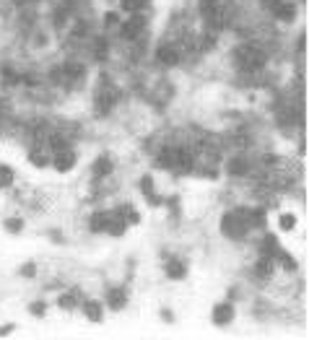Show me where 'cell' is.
I'll return each instance as SVG.
<instances>
[{
  "instance_id": "obj_30",
  "label": "cell",
  "mask_w": 309,
  "mask_h": 340,
  "mask_svg": "<svg viewBox=\"0 0 309 340\" xmlns=\"http://www.w3.org/2000/svg\"><path fill=\"white\" fill-rule=\"evenodd\" d=\"M104 18H107V24H109V26H114V24H117V13H107Z\"/></svg>"
},
{
  "instance_id": "obj_7",
  "label": "cell",
  "mask_w": 309,
  "mask_h": 340,
  "mask_svg": "<svg viewBox=\"0 0 309 340\" xmlns=\"http://www.w3.org/2000/svg\"><path fill=\"white\" fill-rule=\"evenodd\" d=\"M273 13H276L281 21H291V18L296 16V8H294L291 3H276V6H273Z\"/></svg>"
},
{
  "instance_id": "obj_23",
  "label": "cell",
  "mask_w": 309,
  "mask_h": 340,
  "mask_svg": "<svg viewBox=\"0 0 309 340\" xmlns=\"http://www.w3.org/2000/svg\"><path fill=\"white\" fill-rule=\"evenodd\" d=\"M278 257H281V263L286 265V270H296V260H294V257H289V254H286L283 249L278 252Z\"/></svg>"
},
{
  "instance_id": "obj_10",
  "label": "cell",
  "mask_w": 309,
  "mask_h": 340,
  "mask_svg": "<svg viewBox=\"0 0 309 340\" xmlns=\"http://www.w3.org/2000/svg\"><path fill=\"white\" fill-rule=\"evenodd\" d=\"M278 252H281V247H278L276 236H267L262 242V254H265V257H278Z\"/></svg>"
},
{
  "instance_id": "obj_32",
  "label": "cell",
  "mask_w": 309,
  "mask_h": 340,
  "mask_svg": "<svg viewBox=\"0 0 309 340\" xmlns=\"http://www.w3.org/2000/svg\"><path fill=\"white\" fill-rule=\"evenodd\" d=\"M265 3H267V6H276V3H278V0H265Z\"/></svg>"
},
{
  "instance_id": "obj_24",
  "label": "cell",
  "mask_w": 309,
  "mask_h": 340,
  "mask_svg": "<svg viewBox=\"0 0 309 340\" xmlns=\"http://www.w3.org/2000/svg\"><path fill=\"white\" fill-rule=\"evenodd\" d=\"M29 161H31L34 166H45V164H47L45 153H36V151H34V153H29Z\"/></svg>"
},
{
  "instance_id": "obj_28",
  "label": "cell",
  "mask_w": 309,
  "mask_h": 340,
  "mask_svg": "<svg viewBox=\"0 0 309 340\" xmlns=\"http://www.w3.org/2000/svg\"><path fill=\"white\" fill-rule=\"evenodd\" d=\"M21 275H24V278H34V265H31V263H26V265L21 268Z\"/></svg>"
},
{
  "instance_id": "obj_12",
  "label": "cell",
  "mask_w": 309,
  "mask_h": 340,
  "mask_svg": "<svg viewBox=\"0 0 309 340\" xmlns=\"http://www.w3.org/2000/svg\"><path fill=\"white\" fill-rule=\"evenodd\" d=\"M184 273H187V268H184L182 263H177V260H172V263L167 265V275H169V278H174V281L184 278Z\"/></svg>"
},
{
  "instance_id": "obj_26",
  "label": "cell",
  "mask_w": 309,
  "mask_h": 340,
  "mask_svg": "<svg viewBox=\"0 0 309 340\" xmlns=\"http://www.w3.org/2000/svg\"><path fill=\"white\" fill-rule=\"evenodd\" d=\"M294 224H296V216H281V229H294Z\"/></svg>"
},
{
  "instance_id": "obj_2",
  "label": "cell",
  "mask_w": 309,
  "mask_h": 340,
  "mask_svg": "<svg viewBox=\"0 0 309 340\" xmlns=\"http://www.w3.org/2000/svg\"><path fill=\"white\" fill-rule=\"evenodd\" d=\"M262 63H265V55L260 50H255V47H239L237 50V65L242 70H257V68H262Z\"/></svg>"
},
{
  "instance_id": "obj_27",
  "label": "cell",
  "mask_w": 309,
  "mask_h": 340,
  "mask_svg": "<svg viewBox=\"0 0 309 340\" xmlns=\"http://www.w3.org/2000/svg\"><path fill=\"white\" fill-rule=\"evenodd\" d=\"M29 309H31V314H36V317H42V314H45V304H42V302H39V304H31Z\"/></svg>"
},
{
  "instance_id": "obj_31",
  "label": "cell",
  "mask_w": 309,
  "mask_h": 340,
  "mask_svg": "<svg viewBox=\"0 0 309 340\" xmlns=\"http://www.w3.org/2000/svg\"><path fill=\"white\" fill-rule=\"evenodd\" d=\"M13 330V325H6V327H0V335H8Z\"/></svg>"
},
{
  "instance_id": "obj_22",
  "label": "cell",
  "mask_w": 309,
  "mask_h": 340,
  "mask_svg": "<svg viewBox=\"0 0 309 340\" xmlns=\"http://www.w3.org/2000/svg\"><path fill=\"white\" fill-rule=\"evenodd\" d=\"M6 229H8L11 234H18V231L24 229V221H21V218H8V221H6Z\"/></svg>"
},
{
  "instance_id": "obj_16",
  "label": "cell",
  "mask_w": 309,
  "mask_h": 340,
  "mask_svg": "<svg viewBox=\"0 0 309 340\" xmlns=\"http://www.w3.org/2000/svg\"><path fill=\"white\" fill-rule=\"evenodd\" d=\"M112 172V161L109 158H99L96 164H94V174L96 177H104V174H109Z\"/></svg>"
},
{
  "instance_id": "obj_3",
  "label": "cell",
  "mask_w": 309,
  "mask_h": 340,
  "mask_svg": "<svg viewBox=\"0 0 309 340\" xmlns=\"http://www.w3.org/2000/svg\"><path fill=\"white\" fill-rule=\"evenodd\" d=\"M143 26H146V18L133 16L130 21H125V24H122V29H120V31H122V36H125V39H135V36L143 31Z\"/></svg>"
},
{
  "instance_id": "obj_5",
  "label": "cell",
  "mask_w": 309,
  "mask_h": 340,
  "mask_svg": "<svg viewBox=\"0 0 309 340\" xmlns=\"http://www.w3.org/2000/svg\"><path fill=\"white\" fill-rule=\"evenodd\" d=\"M231 319H234V309H231V304H218V307L213 309V322H216L218 327L229 325Z\"/></svg>"
},
{
  "instance_id": "obj_15",
  "label": "cell",
  "mask_w": 309,
  "mask_h": 340,
  "mask_svg": "<svg viewBox=\"0 0 309 340\" xmlns=\"http://www.w3.org/2000/svg\"><path fill=\"white\" fill-rule=\"evenodd\" d=\"M247 169H250V164L244 158H234V161L229 164V172L231 174H247Z\"/></svg>"
},
{
  "instance_id": "obj_13",
  "label": "cell",
  "mask_w": 309,
  "mask_h": 340,
  "mask_svg": "<svg viewBox=\"0 0 309 340\" xmlns=\"http://www.w3.org/2000/svg\"><path fill=\"white\" fill-rule=\"evenodd\" d=\"M84 312H86V317H89L91 322H101V307H99L96 302H86V304H84Z\"/></svg>"
},
{
  "instance_id": "obj_4",
  "label": "cell",
  "mask_w": 309,
  "mask_h": 340,
  "mask_svg": "<svg viewBox=\"0 0 309 340\" xmlns=\"http://www.w3.org/2000/svg\"><path fill=\"white\" fill-rule=\"evenodd\" d=\"M73 164H75V156H73V151H68V148L57 151V156H55V169H57V172H70V169H73Z\"/></svg>"
},
{
  "instance_id": "obj_6",
  "label": "cell",
  "mask_w": 309,
  "mask_h": 340,
  "mask_svg": "<svg viewBox=\"0 0 309 340\" xmlns=\"http://www.w3.org/2000/svg\"><path fill=\"white\" fill-rule=\"evenodd\" d=\"M107 304H109L112 309H122V307L128 304L125 291H122V288H109V293H107Z\"/></svg>"
},
{
  "instance_id": "obj_1",
  "label": "cell",
  "mask_w": 309,
  "mask_h": 340,
  "mask_svg": "<svg viewBox=\"0 0 309 340\" xmlns=\"http://www.w3.org/2000/svg\"><path fill=\"white\" fill-rule=\"evenodd\" d=\"M247 210H237V213H229V216H223V221H221V229H223V234L226 236H231V239H242L244 234H247Z\"/></svg>"
},
{
  "instance_id": "obj_14",
  "label": "cell",
  "mask_w": 309,
  "mask_h": 340,
  "mask_svg": "<svg viewBox=\"0 0 309 340\" xmlns=\"http://www.w3.org/2000/svg\"><path fill=\"white\" fill-rule=\"evenodd\" d=\"M174 161H177V151H174V148H167V151L159 156V166L172 169V166H174Z\"/></svg>"
},
{
  "instance_id": "obj_20",
  "label": "cell",
  "mask_w": 309,
  "mask_h": 340,
  "mask_svg": "<svg viewBox=\"0 0 309 340\" xmlns=\"http://www.w3.org/2000/svg\"><path fill=\"white\" fill-rule=\"evenodd\" d=\"M8 185H13V172L8 166H0V187H8Z\"/></svg>"
},
{
  "instance_id": "obj_18",
  "label": "cell",
  "mask_w": 309,
  "mask_h": 340,
  "mask_svg": "<svg viewBox=\"0 0 309 340\" xmlns=\"http://www.w3.org/2000/svg\"><path fill=\"white\" fill-rule=\"evenodd\" d=\"M63 73L70 75V78H81V75H84V65H78V63H68V65L63 68Z\"/></svg>"
},
{
  "instance_id": "obj_8",
  "label": "cell",
  "mask_w": 309,
  "mask_h": 340,
  "mask_svg": "<svg viewBox=\"0 0 309 340\" xmlns=\"http://www.w3.org/2000/svg\"><path fill=\"white\" fill-rule=\"evenodd\" d=\"M112 107H114V94H112V91L96 96V112H99V114H107Z\"/></svg>"
},
{
  "instance_id": "obj_21",
  "label": "cell",
  "mask_w": 309,
  "mask_h": 340,
  "mask_svg": "<svg viewBox=\"0 0 309 340\" xmlns=\"http://www.w3.org/2000/svg\"><path fill=\"white\" fill-rule=\"evenodd\" d=\"M148 3V0H122V11H138Z\"/></svg>"
},
{
  "instance_id": "obj_11",
  "label": "cell",
  "mask_w": 309,
  "mask_h": 340,
  "mask_svg": "<svg viewBox=\"0 0 309 340\" xmlns=\"http://www.w3.org/2000/svg\"><path fill=\"white\" fill-rule=\"evenodd\" d=\"M107 224H109V216L107 213H94L91 216V231H107Z\"/></svg>"
},
{
  "instance_id": "obj_17",
  "label": "cell",
  "mask_w": 309,
  "mask_h": 340,
  "mask_svg": "<svg viewBox=\"0 0 309 340\" xmlns=\"http://www.w3.org/2000/svg\"><path fill=\"white\" fill-rule=\"evenodd\" d=\"M140 192H143V195H148V197H151V203H159L156 197H153V179H151V177H143V179H140Z\"/></svg>"
},
{
  "instance_id": "obj_19",
  "label": "cell",
  "mask_w": 309,
  "mask_h": 340,
  "mask_svg": "<svg viewBox=\"0 0 309 340\" xmlns=\"http://www.w3.org/2000/svg\"><path fill=\"white\" fill-rule=\"evenodd\" d=\"M107 231L114 234V236L125 234V218H122V221H120V218H117V221H109V224H107Z\"/></svg>"
},
{
  "instance_id": "obj_29",
  "label": "cell",
  "mask_w": 309,
  "mask_h": 340,
  "mask_svg": "<svg viewBox=\"0 0 309 340\" xmlns=\"http://www.w3.org/2000/svg\"><path fill=\"white\" fill-rule=\"evenodd\" d=\"M94 52H96V57H104V55H107V45H104V42H99Z\"/></svg>"
},
{
  "instance_id": "obj_33",
  "label": "cell",
  "mask_w": 309,
  "mask_h": 340,
  "mask_svg": "<svg viewBox=\"0 0 309 340\" xmlns=\"http://www.w3.org/2000/svg\"><path fill=\"white\" fill-rule=\"evenodd\" d=\"M205 3H213V0H205Z\"/></svg>"
},
{
  "instance_id": "obj_25",
  "label": "cell",
  "mask_w": 309,
  "mask_h": 340,
  "mask_svg": "<svg viewBox=\"0 0 309 340\" xmlns=\"http://www.w3.org/2000/svg\"><path fill=\"white\" fill-rule=\"evenodd\" d=\"M57 304H60L63 309H73V307H75V299H73V296H60Z\"/></svg>"
},
{
  "instance_id": "obj_9",
  "label": "cell",
  "mask_w": 309,
  "mask_h": 340,
  "mask_svg": "<svg viewBox=\"0 0 309 340\" xmlns=\"http://www.w3.org/2000/svg\"><path fill=\"white\" fill-rule=\"evenodd\" d=\"M177 60H179V52L174 47H161L159 50V63L161 65H177Z\"/></svg>"
}]
</instances>
